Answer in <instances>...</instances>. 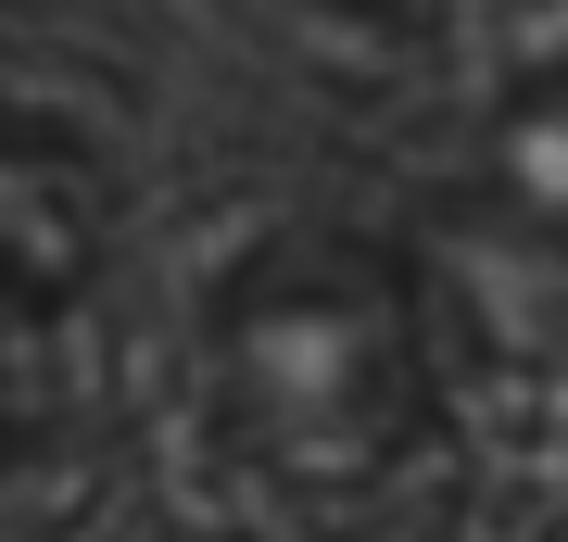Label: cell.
I'll return each instance as SVG.
<instances>
[{"instance_id":"cell-1","label":"cell","mask_w":568,"mask_h":542,"mask_svg":"<svg viewBox=\"0 0 568 542\" xmlns=\"http://www.w3.org/2000/svg\"><path fill=\"white\" fill-rule=\"evenodd\" d=\"M203 429L291 504L392 492L443 429L429 316L379 253L278 241L203 303Z\"/></svg>"},{"instance_id":"cell-2","label":"cell","mask_w":568,"mask_h":542,"mask_svg":"<svg viewBox=\"0 0 568 542\" xmlns=\"http://www.w3.org/2000/svg\"><path fill=\"white\" fill-rule=\"evenodd\" d=\"M77 265H89L77 190L26 140H0V480L26 467V429H39V316L77 290Z\"/></svg>"}]
</instances>
